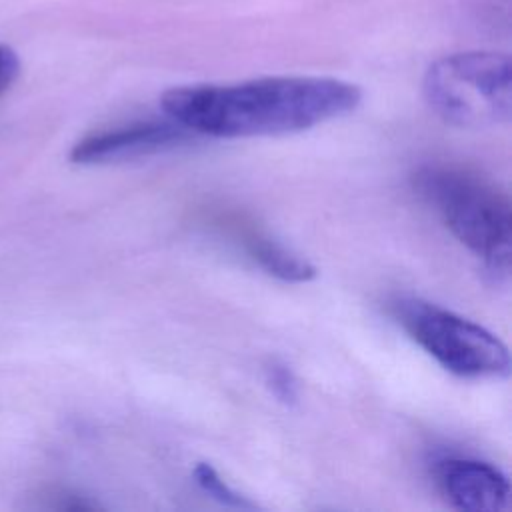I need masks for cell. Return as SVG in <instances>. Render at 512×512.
Returning <instances> with one entry per match:
<instances>
[{"label": "cell", "instance_id": "obj_1", "mask_svg": "<svg viewBox=\"0 0 512 512\" xmlns=\"http://www.w3.org/2000/svg\"><path fill=\"white\" fill-rule=\"evenodd\" d=\"M362 102L356 84L320 76H268L238 84L178 86L162 94L166 116L192 134L214 138L302 132L350 114Z\"/></svg>", "mask_w": 512, "mask_h": 512}, {"label": "cell", "instance_id": "obj_2", "mask_svg": "<svg viewBox=\"0 0 512 512\" xmlns=\"http://www.w3.org/2000/svg\"><path fill=\"white\" fill-rule=\"evenodd\" d=\"M414 188L492 274L508 276L512 214L502 192L478 176L450 166H422L414 174Z\"/></svg>", "mask_w": 512, "mask_h": 512}, {"label": "cell", "instance_id": "obj_3", "mask_svg": "<svg viewBox=\"0 0 512 512\" xmlns=\"http://www.w3.org/2000/svg\"><path fill=\"white\" fill-rule=\"evenodd\" d=\"M430 110L458 128H490L512 116V64L500 52H458L430 64L422 82Z\"/></svg>", "mask_w": 512, "mask_h": 512}, {"label": "cell", "instance_id": "obj_4", "mask_svg": "<svg viewBox=\"0 0 512 512\" xmlns=\"http://www.w3.org/2000/svg\"><path fill=\"white\" fill-rule=\"evenodd\" d=\"M394 316L410 338L450 374L470 380L508 376L510 352L488 328L418 298L396 300Z\"/></svg>", "mask_w": 512, "mask_h": 512}, {"label": "cell", "instance_id": "obj_5", "mask_svg": "<svg viewBox=\"0 0 512 512\" xmlns=\"http://www.w3.org/2000/svg\"><path fill=\"white\" fill-rule=\"evenodd\" d=\"M190 136L192 132L174 120L138 122L82 138L70 150V160L74 164L120 162L174 148L182 142H188Z\"/></svg>", "mask_w": 512, "mask_h": 512}, {"label": "cell", "instance_id": "obj_6", "mask_svg": "<svg viewBox=\"0 0 512 512\" xmlns=\"http://www.w3.org/2000/svg\"><path fill=\"white\" fill-rule=\"evenodd\" d=\"M436 478L446 500L466 512H502L510 506V482L496 466L476 458H442Z\"/></svg>", "mask_w": 512, "mask_h": 512}, {"label": "cell", "instance_id": "obj_7", "mask_svg": "<svg viewBox=\"0 0 512 512\" xmlns=\"http://www.w3.org/2000/svg\"><path fill=\"white\" fill-rule=\"evenodd\" d=\"M246 250L262 270H266L270 276L278 280L300 284V282H310L318 274L312 262H308L304 256L296 254L294 250L286 248L276 240L256 236L248 240Z\"/></svg>", "mask_w": 512, "mask_h": 512}, {"label": "cell", "instance_id": "obj_8", "mask_svg": "<svg viewBox=\"0 0 512 512\" xmlns=\"http://www.w3.org/2000/svg\"><path fill=\"white\" fill-rule=\"evenodd\" d=\"M192 476H194V480H196V484L200 486L202 492H206L210 498H214L216 502H220L228 508H238V510L258 508L256 502H252L244 494L236 492L228 482H224L222 476L218 474V470L208 462H196V466L192 470Z\"/></svg>", "mask_w": 512, "mask_h": 512}, {"label": "cell", "instance_id": "obj_9", "mask_svg": "<svg viewBox=\"0 0 512 512\" xmlns=\"http://www.w3.org/2000/svg\"><path fill=\"white\" fill-rule=\"evenodd\" d=\"M264 382L274 398L286 406H294L300 398L298 378L282 360H270L264 366Z\"/></svg>", "mask_w": 512, "mask_h": 512}, {"label": "cell", "instance_id": "obj_10", "mask_svg": "<svg viewBox=\"0 0 512 512\" xmlns=\"http://www.w3.org/2000/svg\"><path fill=\"white\" fill-rule=\"evenodd\" d=\"M18 72H20L18 54L10 46L0 44V94L14 84V80L18 78Z\"/></svg>", "mask_w": 512, "mask_h": 512}]
</instances>
